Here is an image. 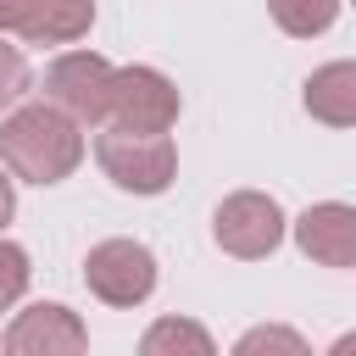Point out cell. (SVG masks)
Listing matches in <instances>:
<instances>
[{
	"instance_id": "cell-1",
	"label": "cell",
	"mask_w": 356,
	"mask_h": 356,
	"mask_svg": "<svg viewBox=\"0 0 356 356\" xmlns=\"http://www.w3.org/2000/svg\"><path fill=\"white\" fill-rule=\"evenodd\" d=\"M83 161V128L67 122L61 111H50L44 100H28V106H11L0 117V167L22 184H61L72 178Z\"/></svg>"
},
{
	"instance_id": "cell-2",
	"label": "cell",
	"mask_w": 356,
	"mask_h": 356,
	"mask_svg": "<svg viewBox=\"0 0 356 356\" xmlns=\"http://www.w3.org/2000/svg\"><path fill=\"white\" fill-rule=\"evenodd\" d=\"M95 161L122 195H167L178 178V145L167 134H122L100 128L95 134Z\"/></svg>"
},
{
	"instance_id": "cell-3",
	"label": "cell",
	"mask_w": 356,
	"mask_h": 356,
	"mask_svg": "<svg viewBox=\"0 0 356 356\" xmlns=\"http://www.w3.org/2000/svg\"><path fill=\"white\" fill-rule=\"evenodd\" d=\"M111 72H117V67H111L106 56H95V50H67V56H56V61L44 67L39 95H44V106L61 111L67 122H78V128H106Z\"/></svg>"
},
{
	"instance_id": "cell-4",
	"label": "cell",
	"mask_w": 356,
	"mask_h": 356,
	"mask_svg": "<svg viewBox=\"0 0 356 356\" xmlns=\"http://www.w3.org/2000/svg\"><path fill=\"white\" fill-rule=\"evenodd\" d=\"M284 234H289V217H284V206H278L273 195H261V189H234V195H222L217 211H211V239H217V250H222V256H239V261L273 256V250L284 245Z\"/></svg>"
},
{
	"instance_id": "cell-5",
	"label": "cell",
	"mask_w": 356,
	"mask_h": 356,
	"mask_svg": "<svg viewBox=\"0 0 356 356\" xmlns=\"http://www.w3.org/2000/svg\"><path fill=\"white\" fill-rule=\"evenodd\" d=\"M178 111H184L178 83L161 67H117L111 72L106 128H122V134H172Z\"/></svg>"
},
{
	"instance_id": "cell-6",
	"label": "cell",
	"mask_w": 356,
	"mask_h": 356,
	"mask_svg": "<svg viewBox=\"0 0 356 356\" xmlns=\"http://www.w3.org/2000/svg\"><path fill=\"white\" fill-rule=\"evenodd\" d=\"M83 284L106 306H145L156 295V256L139 239H100L83 256Z\"/></svg>"
},
{
	"instance_id": "cell-7",
	"label": "cell",
	"mask_w": 356,
	"mask_h": 356,
	"mask_svg": "<svg viewBox=\"0 0 356 356\" xmlns=\"http://www.w3.org/2000/svg\"><path fill=\"white\" fill-rule=\"evenodd\" d=\"M83 350H89V328L61 300H39L17 312L0 334V356H83Z\"/></svg>"
},
{
	"instance_id": "cell-8",
	"label": "cell",
	"mask_w": 356,
	"mask_h": 356,
	"mask_svg": "<svg viewBox=\"0 0 356 356\" xmlns=\"http://www.w3.org/2000/svg\"><path fill=\"white\" fill-rule=\"evenodd\" d=\"M300 256L323 261V267H356V206L345 200H317L289 222Z\"/></svg>"
},
{
	"instance_id": "cell-9",
	"label": "cell",
	"mask_w": 356,
	"mask_h": 356,
	"mask_svg": "<svg viewBox=\"0 0 356 356\" xmlns=\"http://www.w3.org/2000/svg\"><path fill=\"white\" fill-rule=\"evenodd\" d=\"M306 111L323 128H350L356 122V61H328L306 78Z\"/></svg>"
},
{
	"instance_id": "cell-10",
	"label": "cell",
	"mask_w": 356,
	"mask_h": 356,
	"mask_svg": "<svg viewBox=\"0 0 356 356\" xmlns=\"http://www.w3.org/2000/svg\"><path fill=\"white\" fill-rule=\"evenodd\" d=\"M95 28V0H39L22 39L28 44H72Z\"/></svg>"
},
{
	"instance_id": "cell-11",
	"label": "cell",
	"mask_w": 356,
	"mask_h": 356,
	"mask_svg": "<svg viewBox=\"0 0 356 356\" xmlns=\"http://www.w3.org/2000/svg\"><path fill=\"white\" fill-rule=\"evenodd\" d=\"M134 356H217V339L195 317H156L139 334V350Z\"/></svg>"
},
{
	"instance_id": "cell-12",
	"label": "cell",
	"mask_w": 356,
	"mask_h": 356,
	"mask_svg": "<svg viewBox=\"0 0 356 356\" xmlns=\"http://www.w3.org/2000/svg\"><path fill=\"white\" fill-rule=\"evenodd\" d=\"M267 11L289 39H317L339 22V0H267Z\"/></svg>"
},
{
	"instance_id": "cell-13",
	"label": "cell",
	"mask_w": 356,
	"mask_h": 356,
	"mask_svg": "<svg viewBox=\"0 0 356 356\" xmlns=\"http://www.w3.org/2000/svg\"><path fill=\"white\" fill-rule=\"evenodd\" d=\"M228 356H312V345L289 328V323H256L234 339Z\"/></svg>"
},
{
	"instance_id": "cell-14",
	"label": "cell",
	"mask_w": 356,
	"mask_h": 356,
	"mask_svg": "<svg viewBox=\"0 0 356 356\" xmlns=\"http://www.w3.org/2000/svg\"><path fill=\"white\" fill-rule=\"evenodd\" d=\"M28 278H33L28 250H22V245H11V239H0V312H6V306H17V300L28 295Z\"/></svg>"
},
{
	"instance_id": "cell-15",
	"label": "cell",
	"mask_w": 356,
	"mask_h": 356,
	"mask_svg": "<svg viewBox=\"0 0 356 356\" xmlns=\"http://www.w3.org/2000/svg\"><path fill=\"white\" fill-rule=\"evenodd\" d=\"M28 56L11 44V39H0V111H11V106H22V95H28Z\"/></svg>"
},
{
	"instance_id": "cell-16",
	"label": "cell",
	"mask_w": 356,
	"mask_h": 356,
	"mask_svg": "<svg viewBox=\"0 0 356 356\" xmlns=\"http://www.w3.org/2000/svg\"><path fill=\"white\" fill-rule=\"evenodd\" d=\"M33 6H39V0H0V39H6V33H17V39H22V28H28Z\"/></svg>"
},
{
	"instance_id": "cell-17",
	"label": "cell",
	"mask_w": 356,
	"mask_h": 356,
	"mask_svg": "<svg viewBox=\"0 0 356 356\" xmlns=\"http://www.w3.org/2000/svg\"><path fill=\"white\" fill-rule=\"evenodd\" d=\"M11 211H17V189H11V178H6V167H0V228L11 222Z\"/></svg>"
},
{
	"instance_id": "cell-18",
	"label": "cell",
	"mask_w": 356,
	"mask_h": 356,
	"mask_svg": "<svg viewBox=\"0 0 356 356\" xmlns=\"http://www.w3.org/2000/svg\"><path fill=\"white\" fill-rule=\"evenodd\" d=\"M328 356H356V334H339V339H334V350H328Z\"/></svg>"
}]
</instances>
